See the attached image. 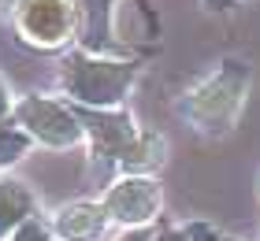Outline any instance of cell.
Masks as SVG:
<instances>
[{"mask_svg": "<svg viewBox=\"0 0 260 241\" xmlns=\"http://www.w3.org/2000/svg\"><path fill=\"white\" fill-rule=\"evenodd\" d=\"M253 89V67L238 56H223L175 100V115L201 137H227L245 112Z\"/></svg>", "mask_w": 260, "mask_h": 241, "instance_id": "6da1fadb", "label": "cell"}, {"mask_svg": "<svg viewBox=\"0 0 260 241\" xmlns=\"http://www.w3.org/2000/svg\"><path fill=\"white\" fill-rule=\"evenodd\" d=\"M141 71V56H104L71 45L56 67V86L63 100L82 108H126V96L138 86Z\"/></svg>", "mask_w": 260, "mask_h": 241, "instance_id": "7a4b0ae2", "label": "cell"}, {"mask_svg": "<svg viewBox=\"0 0 260 241\" xmlns=\"http://www.w3.org/2000/svg\"><path fill=\"white\" fill-rule=\"evenodd\" d=\"M78 0H19L11 11V30L19 45L34 52H67L71 45H78Z\"/></svg>", "mask_w": 260, "mask_h": 241, "instance_id": "3957f363", "label": "cell"}, {"mask_svg": "<svg viewBox=\"0 0 260 241\" xmlns=\"http://www.w3.org/2000/svg\"><path fill=\"white\" fill-rule=\"evenodd\" d=\"M11 119L41 145V149H75L86 145V130L75 112V104L49 93H22L15 96Z\"/></svg>", "mask_w": 260, "mask_h": 241, "instance_id": "277c9868", "label": "cell"}, {"mask_svg": "<svg viewBox=\"0 0 260 241\" xmlns=\"http://www.w3.org/2000/svg\"><path fill=\"white\" fill-rule=\"evenodd\" d=\"M75 112L82 119V130H86L89 163L97 167V175L119 171V160L141 134L134 112L130 108H82V104H75Z\"/></svg>", "mask_w": 260, "mask_h": 241, "instance_id": "5b68a950", "label": "cell"}, {"mask_svg": "<svg viewBox=\"0 0 260 241\" xmlns=\"http://www.w3.org/2000/svg\"><path fill=\"white\" fill-rule=\"evenodd\" d=\"M104 212L112 223L123 226H149L164 208V189L152 175H123L104 189Z\"/></svg>", "mask_w": 260, "mask_h": 241, "instance_id": "8992f818", "label": "cell"}, {"mask_svg": "<svg viewBox=\"0 0 260 241\" xmlns=\"http://www.w3.org/2000/svg\"><path fill=\"white\" fill-rule=\"evenodd\" d=\"M52 234L60 241H97L108 226V212L101 200H71L52 212Z\"/></svg>", "mask_w": 260, "mask_h": 241, "instance_id": "52a82bcc", "label": "cell"}, {"mask_svg": "<svg viewBox=\"0 0 260 241\" xmlns=\"http://www.w3.org/2000/svg\"><path fill=\"white\" fill-rule=\"evenodd\" d=\"M38 215L34 189L15 175H0V241H8L26 219Z\"/></svg>", "mask_w": 260, "mask_h": 241, "instance_id": "ba28073f", "label": "cell"}, {"mask_svg": "<svg viewBox=\"0 0 260 241\" xmlns=\"http://www.w3.org/2000/svg\"><path fill=\"white\" fill-rule=\"evenodd\" d=\"M168 163V137L156 134V130H141L138 141L126 149V156L119 160L123 175H152Z\"/></svg>", "mask_w": 260, "mask_h": 241, "instance_id": "9c48e42d", "label": "cell"}, {"mask_svg": "<svg viewBox=\"0 0 260 241\" xmlns=\"http://www.w3.org/2000/svg\"><path fill=\"white\" fill-rule=\"evenodd\" d=\"M34 145H38V141H34L26 130H22L15 119L8 115L4 123H0V175H11V171H15V167L30 156Z\"/></svg>", "mask_w": 260, "mask_h": 241, "instance_id": "30bf717a", "label": "cell"}, {"mask_svg": "<svg viewBox=\"0 0 260 241\" xmlns=\"http://www.w3.org/2000/svg\"><path fill=\"white\" fill-rule=\"evenodd\" d=\"M52 237H56V234H52V223L41 219V215H34V219H26L8 241H52Z\"/></svg>", "mask_w": 260, "mask_h": 241, "instance_id": "8fae6325", "label": "cell"}, {"mask_svg": "<svg viewBox=\"0 0 260 241\" xmlns=\"http://www.w3.org/2000/svg\"><path fill=\"white\" fill-rule=\"evenodd\" d=\"M152 241H212V230H208V226H201V223H193V226H175V230H160Z\"/></svg>", "mask_w": 260, "mask_h": 241, "instance_id": "7c38bea8", "label": "cell"}, {"mask_svg": "<svg viewBox=\"0 0 260 241\" xmlns=\"http://www.w3.org/2000/svg\"><path fill=\"white\" fill-rule=\"evenodd\" d=\"M156 237V230H152V226H126V230L115 237V241H152Z\"/></svg>", "mask_w": 260, "mask_h": 241, "instance_id": "4fadbf2b", "label": "cell"}, {"mask_svg": "<svg viewBox=\"0 0 260 241\" xmlns=\"http://www.w3.org/2000/svg\"><path fill=\"white\" fill-rule=\"evenodd\" d=\"M201 4H205V11H231L238 0H201Z\"/></svg>", "mask_w": 260, "mask_h": 241, "instance_id": "5bb4252c", "label": "cell"}, {"mask_svg": "<svg viewBox=\"0 0 260 241\" xmlns=\"http://www.w3.org/2000/svg\"><path fill=\"white\" fill-rule=\"evenodd\" d=\"M212 241H227V237H212Z\"/></svg>", "mask_w": 260, "mask_h": 241, "instance_id": "9a60e30c", "label": "cell"}]
</instances>
